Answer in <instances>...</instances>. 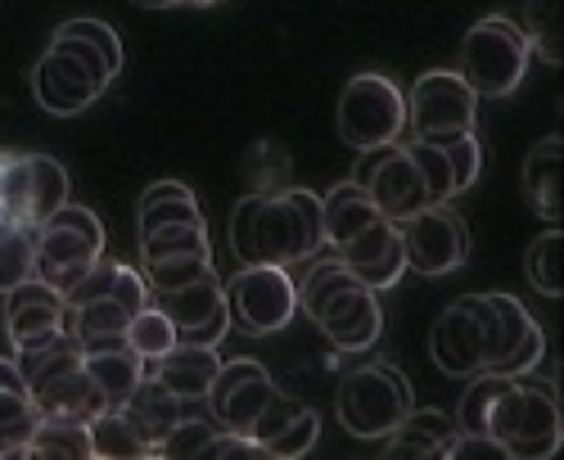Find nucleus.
<instances>
[{"instance_id": "nucleus-42", "label": "nucleus", "mask_w": 564, "mask_h": 460, "mask_svg": "<svg viewBox=\"0 0 564 460\" xmlns=\"http://www.w3.org/2000/svg\"><path fill=\"white\" fill-rule=\"evenodd\" d=\"M118 266H122L118 258L100 253L96 262H90V271L82 275V281H77V285L64 294V303H68V307H82V303H90V298H105V294L113 289V275H118Z\"/></svg>"}, {"instance_id": "nucleus-43", "label": "nucleus", "mask_w": 564, "mask_h": 460, "mask_svg": "<svg viewBox=\"0 0 564 460\" xmlns=\"http://www.w3.org/2000/svg\"><path fill=\"white\" fill-rule=\"evenodd\" d=\"M59 32H73V36H86L90 45H100L105 59H109V68L122 73V36H118L105 19H68Z\"/></svg>"}, {"instance_id": "nucleus-23", "label": "nucleus", "mask_w": 564, "mask_h": 460, "mask_svg": "<svg viewBox=\"0 0 564 460\" xmlns=\"http://www.w3.org/2000/svg\"><path fill=\"white\" fill-rule=\"evenodd\" d=\"M321 217H325V244L344 249L352 236H361V230L375 226L384 212L375 208V199L357 186V180H339V186L321 199Z\"/></svg>"}, {"instance_id": "nucleus-6", "label": "nucleus", "mask_w": 564, "mask_h": 460, "mask_svg": "<svg viewBox=\"0 0 564 460\" xmlns=\"http://www.w3.org/2000/svg\"><path fill=\"white\" fill-rule=\"evenodd\" d=\"M411 406H415V393L398 365L393 361H366L344 375L339 397H335V416H339L344 434H352L361 442H384L402 425V416Z\"/></svg>"}, {"instance_id": "nucleus-4", "label": "nucleus", "mask_w": 564, "mask_h": 460, "mask_svg": "<svg viewBox=\"0 0 564 460\" xmlns=\"http://www.w3.org/2000/svg\"><path fill=\"white\" fill-rule=\"evenodd\" d=\"M488 434L506 447L510 460H546V456H555L560 442H564L555 384L551 380H533V371L514 375L506 384V393L497 397V406H492Z\"/></svg>"}, {"instance_id": "nucleus-19", "label": "nucleus", "mask_w": 564, "mask_h": 460, "mask_svg": "<svg viewBox=\"0 0 564 460\" xmlns=\"http://www.w3.org/2000/svg\"><path fill=\"white\" fill-rule=\"evenodd\" d=\"M267 456H275V460H299V456H307L312 447H316V438H321V416L312 406H303V402H294V397H285V393H275L271 402H267V410L258 416V425H253V434H249Z\"/></svg>"}, {"instance_id": "nucleus-25", "label": "nucleus", "mask_w": 564, "mask_h": 460, "mask_svg": "<svg viewBox=\"0 0 564 460\" xmlns=\"http://www.w3.org/2000/svg\"><path fill=\"white\" fill-rule=\"evenodd\" d=\"M181 406H185V402H181L163 380H154V375L140 380V384L131 388V397L122 402V410L135 420V429L145 434L154 447H159V438L181 420Z\"/></svg>"}, {"instance_id": "nucleus-8", "label": "nucleus", "mask_w": 564, "mask_h": 460, "mask_svg": "<svg viewBox=\"0 0 564 460\" xmlns=\"http://www.w3.org/2000/svg\"><path fill=\"white\" fill-rule=\"evenodd\" d=\"M100 253H105V221L82 204H64L36 226V281H45L59 294H68Z\"/></svg>"}, {"instance_id": "nucleus-45", "label": "nucleus", "mask_w": 564, "mask_h": 460, "mask_svg": "<svg viewBox=\"0 0 564 460\" xmlns=\"http://www.w3.org/2000/svg\"><path fill=\"white\" fill-rule=\"evenodd\" d=\"M447 460H510V456L492 434H456L447 447Z\"/></svg>"}, {"instance_id": "nucleus-16", "label": "nucleus", "mask_w": 564, "mask_h": 460, "mask_svg": "<svg viewBox=\"0 0 564 460\" xmlns=\"http://www.w3.org/2000/svg\"><path fill=\"white\" fill-rule=\"evenodd\" d=\"M430 357L452 380H469V375L488 371V335H484V316H479L475 294H465L438 311L434 330H430Z\"/></svg>"}, {"instance_id": "nucleus-22", "label": "nucleus", "mask_w": 564, "mask_h": 460, "mask_svg": "<svg viewBox=\"0 0 564 460\" xmlns=\"http://www.w3.org/2000/svg\"><path fill=\"white\" fill-rule=\"evenodd\" d=\"M127 326H131V311L105 294V298H90L82 307H68V330L77 335L82 352H109V348H131L127 343Z\"/></svg>"}, {"instance_id": "nucleus-34", "label": "nucleus", "mask_w": 564, "mask_h": 460, "mask_svg": "<svg viewBox=\"0 0 564 460\" xmlns=\"http://www.w3.org/2000/svg\"><path fill=\"white\" fill-rule=\"evenodd\" d=\"M28 172H32V226H41L55 208L68 204V172L51 154H28Z\"/></svg>"}, {"instance_id": "nucleus-17", "label": "nucleus", "mask_w": 564, "mask_h": 460, "mask_svg": "<svg viewBox=\"0 0 564 460\" xmlns=\"http://www.w3.org/2000/svg\"><path fill=\"white\" fill-rule=\"evenodd\" d=\"M68 330V303L59 289H51L45 281H23L19 289L6 294V335L14 343V352L28 348H45Z\"/></svg>"}, {"instance_id": "nucleus-30", "label": "nucleus", "mask_w": 564, "mask_h": 460, "mask_svg": "<svg viewBox=\"0 0 564 460\" xmlns=\"http://www.w3.org/2000/svg\"><path fill=\"white\" fill-rule=\"evenodd\" d=\"M36 429H41V406L32 402V393L0 388V460L28 456Z\"/></svg>"}, {"instance_id": "nucleus-10", "label": "nucleus", "mask_w": 564, "mask_h": 460, "mask_svg": "<svg viewBox=\"0 0 564 460\" xmlns=\"http://www.w3.org/2000/svg\"><path fill=\"white\" fill-rule=\"evenodd\" d=\"M479 316H484V335H488V371L497 375H529L546 357V335L529 316V307L514 294H475Z\"/></svg>"}, {"instance_id": "nucleus-37", "label": "nucleus", "mask_w": 564, "mask_h": 460, "mask_svg": "<svg viewBox=\"0 0 564 460\" xmlns=\"http://www.w3.org/2000/svg\"><path fill=\"white\" fill-rule=\"evenodd\" d=\"M564 249V240H560V230L551 226V230H542V236L529 244V253H524V271H529V285L542 294V298H560V253Z\"/></svg>"}, {"instance_id": "nucleus-15", "label": "nucleus", "mask_w": 564, "mask_h": 460, "mask_svg": "<svg viewBox=\"0 0 564 460\" xmlns=\"http://www.w3.org/2000/svg\"><path fill=\"white\" fill-rule=\"evenodd\" d=\"M275 380L267 375V365L253 357L240 361H221V371L208 388V410H213V425L230 429V434H253L258 416L267 410V402L275 397Z\"/></svg>"}, {"instance_id": "nucleus-32", "label": "nucleus", "mask_w": 564, "mask_h": 460, "mask_svg": "<svg viewBox=\"0 0 564 460\" xmlns=\"http://www.w3.org/2000/svg\"><path fill=\"white\" fill-rule=\"evenodd\" d=\"M176 253H213L208 221H172V226H154L140 236V262L176 258Z\"/></svg>"}, {"instance_id": "nucleus-26", "label": "nucleus", "mask_w": 564, "mask_h": 460, "mask_svg": "<svg viewBox=\"0 0 564 460\" xmlns=\"http://www.w3.org/2000/svg\"><path fill=\"white\" fill-rule=\"evenodd\" d=\"M90 456H100V460H150L154 442L135 429V420L122 406H109L90 420Z\"/></svg>"}, {"instance_id": "nucleus-11", "label": "nucleus", "mask_w": 564, "mask_h": 460, "mask_svg": "<svg viewBox=\"0 0 564 460\" xmlns=\"http://www.w3.org/2000/svg\"><path fill=\"white\" fill-rule=\"evenodd\" d=\"M479 96L460 81L456 68H430L420 73L406 96V131L411 141H443L456 131H475Z\"/></svg>"}, {"instance_id": "nucleus-1", "label": "nucleus", "mask_w": 564, "mask_h": 460, "mask_svg": "<svg viewBox=\"0 0 564 460\" xmlns=\"http://www.w3.org/2000/svg\"><path fill=\"white\" fill-rule=\"evenodd\" d=\"M230 253L240 266H299L325 249V217L312 190H280V195H245L230 212Z\"/></svg>"}, {"instance_id": "nucleus-27", "label": "nucleus", "mask_w": 564, "mask_h": 460, "mask_svg": "<svg viewBox=\"0 0 564 460\" xmlns=\"http://www.w3.org/2000/svg\"><path fill=\"white\" fill-rule=\"evenodd\" d=\"M172 221H204V208L185 180H154L135 204V230L145 236V230L172 226Z\"/></svg>"}, {"instance_id": "nucleus-2", "label": "nucleus", "mask_w": 564, "mask_h": 460, "mask_svg": "<svg viewBox=\"0 0 564 460\" xmlns=\"http://www.w3.org/2000/svg\"><path fill=\"white\" fill-rule=\"evenodd\" d=\"M294 285H299V311H307L321 326V335L330 339L339 352H366V348H375V339L384 335L380 294L366 289L339 262V253L307 258L303 281H294Z\"/></svg>"}, {"instance_id": "nucleus-14", "label": "nucleus", "mask_w": 564, "mask_h": 460, "mask_svg": "<svg viewBox=\"0 0 564 460\" xmlns=\"http://www.w3.org/2000/svg\"><path fill=\"white\" fill-rule=\"evenodd\" d=\"M154 307L167 311V320L176 326V343H199V348H217L230 335V307H226V281H217V271L199 275V281L181 285V289H163L150 294Z\"/></svg>"}, {"instance_id": "nucleus-49", "label": "nucleus", "mask_w": 564, "mask_h": 460, "mask_svg": "<svg viewBox=\"0 0 564 460\" xmlns=\"http://www.w3.org/2000/svg\"><path fill=\"white\" fill-rule=\"evenodd\" d=\"M185 6H221V0H185Z\"/></svg>"}, {"instance_id": "nucleus-12", "label": "nucleus", "mask_w": 564, "mask_h": 460, "mask_svg": "<svg viewBox=\"0 0 564 460\" xmlns=\"http://www.w3.org/2000/svg\"><path fill=\"white\" fill-rule=\"evenodd\" d=\"M352 180L375 199L389 221H402L420 208H430V190H425V176H420L415 158L406 154V145H375V150H361L357 167H352Z\"/></svg>"}, {"instance_id": "nucleus-36", "label": "nucleus", "mask_w": 564, "mask_h": 460, "mask_svg": "<svg viewBox=\"0 0 564 460\" xmlns=\"http://www.w3.org/2000/svg\"><path fill=\"white\" fill-rule=\"evenodd\" d=\"M127 343H131V352H140L145 361H154V357H163L167 348H176V326L167 320V311L163 307H140L135 316H131V326H127Z\"/></svg>"}, {"instance_id": "nucleus-44", "label": "nucleus", "mask_w": 564, "mask_h": 460, "mask_svg": "<svg viewBox=\"0 0 564 460\" xmlns=\"http://www.w3.org/2000/svg\"><path fill=\"white\" fill-rule=\"evenodd\" d=\"M262 456H267V451H262L249 434H230V429L213 434L208 447H204V460H262Z\"/></svg>"}, {"instance_id": "nucleus-28", "label": "nucleus", "mask_w": 564, "mask_h": 460, "mask_svg": "<svg viewBox=\"0 0 564 460\" xmlns=\"http://www.w3.org/2000/svg\"><path fill=\"white\" fill-rule=\"evenodd\" d=\"M86 371L100 384V393L109 397V406H122L131 397V388L145 380V357L131 348H109V352H86Z\"/></svg>"}, {"instance_id": "nucleus-38", "label": "nucleus", "mask_w": 564, "mask_h": 460, "mask_svg": "<svg viewBox=\"0 0 564 460\" xmlns=\"http://www.w3.org/2000/svg\"><path fill=\"white\" fill-rule=\"evenodd\" d=\"M434 145L443 150V158L452 167L456 195H465L479 180V172H484V145H479V135L475 131H456V135H443V141H434Z\"/></svg>"}, {"instance_id": "nucleus-21", "label": "nucleus", "mask_w": 564, "mask_h": 460, "mask_svg": "<svg viewBox=\"0 0 564 460\" xmlns=\"http://www.w3.org/2000/svg\"><path fill=\"white\" fill-rule=\"evenodd\" d=\"M217 371H221L217 348H199V343H176V348H167L163 357L145 361V375L163 380L181 402H199V397H208Z\"/></svg>"}, {"instance_id": "nucleus-35", "label": "nucleus", "mask_w": 564, "mask_h": 460, "mask_svg": "<svg viewBox=\"0 0 564 460\" xmlns=\"http://www.w3.org/2000/svg\"><path fill=\"white\" fill-rule=\"evenodd\" d=\"M524 36L542 64H560V0H524Z\"/></svg>"}, {"instance_id": "nucleus-40", "label": "nucleus", "mask_w": 564, "mask_h": 460, "mask_svg": "<svg viewBox=\"0 0 564 460\" xmlns=\"http://www.w3.org/2000/svg\"><path fill=\"white\" fill-rule=\"evenodd\" d=\"M406 154L415 158L420 176H425V190H430V204H452L456 199V186H452V167L443 158V150L434 141H411Z\"/></svg>"}, {"instance_id": "nucleus-24", "label": "nucleus", "mask_w": 564, "mask_h": 460, "mask_svg": "<svg viewBox=\"0 0 564 460\" xmlns=\"http://www.w3.org/2000/svg\"><path fill=\"white\" fill-rule=\"evenodd\" d=\"M524 199L538 217L555 226L560 217V135H542L524 158Z\"/></svg>"}, {"instance_id": "nucleus-5", "label": "nucleus", "mask_w": 564, "mask_h": 460, "mask_svg": "<svg viewBox=\"0 0 564 460\" xmlns=\"http://www.w3.org/2000/svg\"><path fill=\"white\" fill-rule=\"evenodd\" d=\"M529 59H533V51H529L524 28L501 14H488L460 36L456 73L479 100H506L520 90Z\"/></svg>"}, {"instance_id": "nucleus-20", "label": "nucleus", "mask_w": 564, "mask_h": 460, "mask_svg": "<svg viewBox=\"0 0 564 460\" xmlns=\"http://www.w3.org/2000/svg\"><path fill=\"white\" fill-rule=\"evenodd\" d=\"M456 434H460V425H456V416H447V410L411 406L402 416V425L384 438V456H393V460H434V456H447Z\"/></svg>"}, {"instance_id": "nucleus-7", "label": "nucleus", "mask_w": 564, "mask_h": 460, "mask_svg": "<svg viewBox=\"0 0 564 460\" xmlns=\"http://www.w3.org/2000/svg\"><path fill=\"white\" fill-rule=\"evenodd\" d=\"M339 141L361 150L375 145H398L406 135V90L389 73H357L339 90V109H335Z\"/></svg>"}, {"instance_id": "nucleus-13", "label": "nucleus", "mask_w": 564, "mask_h": 460, "mask_svg": "<svg viewBox=\"0 0 564 460\" xmlns=\"http://www.w3.org/2000/svg\"><path fill=\"white\" fill-rule=\"evenodd\" d=\"M398 236H402L406 271H420V275H447L469 258V230L447 204H430L402 217Z\"/></svg>"}, {"instance_id": "nucleus-39", "label": "nucleus", "mask_w": 564, "mask_h": 460, "mask_svg": "<svg viewBox=\"0 0 564 460\" xmlns=\"http://www.w3.org/2000/svg\"><path fill=\"white\" fill-rule=\"evenodd\" d=\"M208 271H213V253H176V258L145 262V281H150V294H163V289H181L199 281Z\"/></svg>"}, {"instance_id": "nucleus-31", "label": "nucleus", "mask_w": 564, "mask_h": 460, "mask_svg": "<svg viewBox=\"0 0 564 460\" xmlns=\"http://www.w3.org/2000/svg\"><path fill=\"white\" fill-rule=\"evenodd\" d=\"M36 275V226L0 221V294L19 289Z\"/></svg>"}, {"instance_id": "nucleus-46", "label": "nucleus", "mask_w": 564, "mask_h": 460, "mask_svg": "<svg viewBox=\"0 0 564 460\" xmlns=\"http://www.w3.org/2000/svg\"><path fill=\"white\" fill-rule=\"evenodd\" d=\"M131 316L140 311V307H150V281H145V271H131V266H118V275H113V289H109Z\"/></svg>"}, {"instance_id": "nucleus-29", "label": "nucleus", "mask_w": 564, "mask_h": 460, "mask_svg": "<svg viewBox=\"0 0 564 460\" xmlns=\"http://www.w3.org/2000/svg\"><path fill=\"white\" fill-rule=\"evenodd\" d=\"M23 460H90V425L41 416V429L32 434Z\"/></svg>"}, {"instance_id": "nucleus-48", "label": "nucleus", "mask_w": 564, "mask_h": 460, "mask_svg": "<svg viewBox=\"0 0 564 460\" xmlns=\"http://www.w3.org/2000/svg\"><path fill=\"white\" fill-rule=\"evenodd\" d=\"M140 10H172V6H185V0H131Z\"/></svg>"}, {"instance_id": "nucleus-33", "label": "nucleus", "mask_w": 564, "mask_h": 460, "mask_svg": "<svg viewBox=\"0 0 564 460\" xmlns=\"http://www.w3.org/2000/svg\"><path fill=\"white\" fill-rule=\"evenodd\" d=\"M0 221L32 226V172H28V154L0 150Z\"/></svg>"}, {"instance_id": "nucleus-3", "label": "nucleus", "mask_w": 564, "mask_h": 460, "mask_svg": "<svg viewBox=\"0 0 564 460\" xmlns=\"http://www.w3.org/2000/svg\"><path fill=\"white\" fill-rule=\"evenodd\" d=\"M113 77L118 73L109 68L100 45H90L86 36H73V32H55L32 68V96L45 113L73 118L96 105L113 86Z\"/></svg>"}, {"instance_id": "nucleus-41", "label": "nucleus", "mask_w": 564, "mask_h": 460, "mask_svg": "<svg viewBox=\"0 0 564 460\" xmlns=\"http://www.w3.org/2000/svg\"><path fill=\"white\" fill-rule=\"evenodd\" d=\"M213 434H217L213 420H185V416H181V420L159 438L154 456H167V460H195V456H204V447H208Z\"/></svg>"}, {"instance_id": "nucleus-18", "label": "nucleus", "mask_w": 564, "mask_h": 460, "mask_svg": "<svg viewBox=\"0 0 564 460\" xmlns=\"http://www.w3.org/2000/svg\"><path fill=\"white\" fill-rule=\"evenodd\" d=\"M339 262L357 275V281L375 294L393 289L402 275H406V253H402V236H398V221L380 217L375 226H366L361 236H352L344 249H335Z\"/></svg>"}, {"instance_id": "nucleus-47", "label": "nucleus", "mask_w": 564, "mask_h": 460, "mask_svg": "<svg viewBox=\"0 0 564 460\" xmlns=\"http://www.w3.org/2000/svg\"><path fill=\"white\" fill-rule=\"evenodd\" d=\"M0 388H19V393H28V380H23V371H19V361H14V357H0Z\"/></svg>"}, {"instance_id": "nucleus-9", "label": "nucleus", "mask_w": 564, "mask_h": 460, "mask_svg": "<svg viewBox=\"0 0 564 460\" xmlns=\"http://www.w3.org/2000/svg\"><path fill=\"white\" fill-rule=\"evenodd\" d=\"M226 307H230V326L245 330L253 339L280 335L299 316V285L290 266H240L226 281Z\"/></svg>"}]
</instances>
